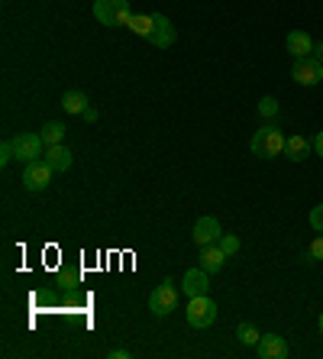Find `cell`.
Listing matches in <instances>:
<instances>
[{"instance_id": "1", "label": "cell", "mask_w": 323, "mask_h": 359, "mask_svg": "<svg viewBox=\"0 0 323 359\" xmlns=\"http://www.w3.org/2000/svg\"><path fill=\"white\" fill-rule=\"evenodd\" d=\"M94 17L104 26H130L133 20V7L130 0H94Z\"/></svg>"}, {"instance_id": "2", "label": "cell", "mask_w": 323, "mask_h": 359, "mask_svg": "<svg viewBox=\"0 0 323 359\" xmlns=\"http://www.w3.org/2000/svg\"><path fill=\"white\" fill-rule=\"evenodd\" d=\"M284 136L278 126L266 123L262 130H256V136H252V152H256L259 159H275V156H282L284 152Z\"/></svg>"}, {"instance_id": "3", "label": "cell", "mask_w": 323, "mask_h": 359, "mask_svg": "<svg viewBox=\"0 0 323 359\" xmlns=\"http://www.w3.org/2000/svg\"><path fill=\"white\" fill-rule=\"evenodd\" d=\"M184 318H188V324L194 327V330H204V327H210L217 320V304L207 294H198V298H191Z\"/></svg>"}, {"instance_id": "4", "label": "cell", "mask_w": 323, "mask_h": 359, "mask_svg": "<svg viewBox=\"0 0 323 359\" xmlns=\"http://www.w3.org/2000/svg\"><path fill=\"white\" fill-rule=\"evenodd\" d=\"M174 308H178V288H174L172 278H165V282L149 294V311L156 318H165V314H172Z\"/></svg>"}, {"instance_id": "5", "label": "cell", "mask_w": 323, "mask_h": 359, "mask_svg": "<svg viewBox=\"0 0 323 359\" xmlns=\"http://www.w3.org/2000/svg\"><path fill=\"white\" fill-rule=\"evenodd\" d=\"M13 152H17V159L23 162V165H29V162L46 156V140H42L39 133H20L17 140H13Z\"/></svg>"}, {"instance_id": "6", "label": "cell", "mask_w": 323, "mask_h": 359, "mask_svg": "<svg viewBox=\"0 0 323 359\" xmlns=\"http://www.w3.org/2000/svg\"><path fill=\"white\" fill-rule=\"evenodd\" d=\"M52 182V168L46 159H36L23 168V188L26 191H46Z\"/></svg>"}, {"instance_id": "7", "label": "cell", "mask_w": 323, "mask_h": 359, "mask_svg": "<svg viewBox=\"0 0 323 359\" xmlns=\"http://www.w3.org/2000/svg\"><path fill=\"white\" fill-rule=\"evenodd\" d=\"M291 78L304 88H314V84L323 81V62H317L314 55H307V59H294V72Z\"/></svg>"}, {"instance_id": "8", "label": "cell", "mask_w": 323, "mask_h": 359, "mask_svg": "<svg viewBox=\"0 0 323 359\" xmlns=\"http://www.w3.org/2000/svg\"><path fill=\"white\" fill-rule=\"evenodd\" d=\"M152 36H149V42L156 46V49H168V46H174V26H172V20L165 17V13H152Z\"/></svg>"}, {"instance_id": "9", "label": "cell", "mask_w": 323, "mask_h": 359, "mask_svg": "<svg viewBox=\"0 0 323 359\" xmlns=\"http://www.w3.org/2000/svg\"><path fill=\"white\" fill-rule=\"evenodd\" d=\"M207 276L210 272H204V269H188L184 272V278H181V292L188 294V298H198V294H207V288H210V282H207Z\"/></svg>"}, {"instance_id": "10", "label": "cell", "mask_w": 323, "mask_h": 359, "mask_svg": "<svg viewBox=\"0 0 323 359\" xmlns=\"http://www.w3.org/2000/svg\"><path fill=\"white\" fill-rule=\"evenodd\" d=\"M256 353L262 359H284L288 356V343L278 334H262V340L256 343Z\"/></svg>"}, {"instance_id": "11", "label": "cell", "mask_w": 323, "mask_h": 359, "mask_svg": "<svg viewBox=\"0 0 323 359\" xmlns=\"http://www.w3.org/2000/svg\"><path fill=\"white\" fill-rule=\"evenodd\" d=\"M224 236V230H220V220L217 217H200L198 224H194V243L198 246H210V243H217Z\"/></svg>"}, {"instance_id": "12", "label": "cell", "mask_w": 323, "mask_h": 359, "mask_svg": "<svg viewBox=\"0 0 323 359\" xmlns=\"http://www.w3.org/2000/svg\"><path fill=\"white\" fill-rule=\"evenodd\" d=\"M284 46H288V52L294 55V59H307V55H314V39H310L304 29H291L288 39H284Z\"/></svg>"}, {"instance_id": "13", "label": "cell", "mask_w": 323, "mask_h": 359, "mask_svg": "<svg viewBox=\"0 0 323 359\" xmlns=\"http://www.w3.org/2000/svg\"><path fill=\"white\" fill-rule=\"evenodd\" d=\"M224 266H226V252H224V246H220V243H210V246H204V250H200V269H204V272H210V276H214V272H220Z\"/></svg>"}, {"instance_id": "14", "label": "cell", "mask_w": 323, "mask_h": 359, "mask_svg": "<svg viewBox=\"0 0 323 359\" xmlns=\"http://www.w3.org/2000/svg\"><path fill=\"white\" fill-rule=\"evenodd\" d=\"M42 159L49 162L52 172H68L71 168V149H65L62 142H55V146H46V156Z\"/></svg>"}, {"instance_id": "15", "label": "cell", "mask_w": 323, "mask_h": 359, "mask_svg": "<svg viewBox=\"0 0 323 359\" xmlns=\"http://www.w3.org/2000/svg\"><path fill=\"white\" fill-rule=\"evenodd\" d=\"M310 149H314V142L304 140V136H288V142H284V156L291 162H304Z\"/></svg>"}, {"instance_id": "16", "label": "cell", "mask_w": 323, "mask_h": 359, "mask_svg": "<svg viewBox=\"0 0 323 359\" xmlns=\"http://www.w3.org/2000/svg\"><path fill=\"white\" fill-rule=\"evenodd\" d=\"M62 110H65V114H78V117H81L84 110H88V97H84V91H68L65 97H62Z\"/></svg>"}, {"instance_id": "17", "label": "cell", "mask_w": 323, "mask_h": 359, "mask_svg": "<svg viewBox=\"0 0 323 359\" xmlns=\"http://www.w3.org/2000/svg\"><path fill=\"white\" fill-rule=\"evenodd\" d=\"M39 136L46 140V146H55V142L65 140V123H55V120H52V123H46L39 130Z\"/></svg>"}, {"instance_id": "18", "label": "cell", "mask_w": 323, "mask_h": 359, "mask_svg": "<svg viewBox=\"0 0 323 359\" xmlns=\"http://www.w3.org/2000/svg\"><path fill=\"white\" fill-rule=\"evenodd\" d=\"M152 17H142V13H133V20H130V29H133L136 36H142V39H149L152 36Z\"/></svg>"}, {"instance_id": "19", "label": "cell", "mask_w": 323, "mask_h": 359, "mask_svg": "<svg viewBox=\"0 0 323 359\" xmlns=\"http://www.w3.org/2000/svg\"><path fill=\"white\" fill-rule=\"evenodd\" d=\"M236 337H240V343H246V346H256V343L262 340V334L256 330V324H240L236 327Z\"/></svg>"}, {"instance_id": "20", "label": "cell", "mask_w": 323, "mask_h": 359, "mask_svg": "<svg viewBox=\"0 0 323 359\" xmlns=\"http://www.w3.org/2000/svg\"><path fill=\"white\" fill-rule=\"evenodd\" d=\"M304 259L307 262H323V233L314 236V243H310V246H307V252H304Z\"/></svg>"}, {"instance_id": "21", "label": "cell", "mask_w": 323, "mask_h": 359, "mask_svg": "<svg viewBox=\"0 0 323 359\" xmlns=\"http://www.w3.org/2000/svg\"><path fill=\"white\" fill-rule=\"evenodd\" d=\"M217 243L224 246V252H226V256H233V252H240V236L224 233V236H220V240H217Z\"/></svg>"}, {"instance_id": "22", "label": "cell", "mask_w": 323, "mask_h": 359, "mask_svg": "<svg viewBox=\"0 0 323 359\" xmlns=\"http://www.w3.org/2000/svg\"><path fill=\"white\" fill-rule=\"evenodd\" d=\"M259 114H262V117H275V114H278V100H275V97H262V100H259Z\"/></svg>"}, {"instance_id": "23", "label": "cell", "mask_w": 323, "mask_h": 359, "mask_svg": "<svg viewBox=\"0 0 323 359\" xmlns=\"http://www.w3.org/2000/svg\"><path fill=\"white\" fill-rule=\"evenodd\" d=\"M17 159V152H13V140H7L0 146V165H10V162Z\"/></svg>"}, {"instance_id": "24", "label": "cell", "mask_w": 323, "mask_h": 359, "mask_svg": "<svg viewBox=\"0 0 323 359\" xmlns=\"http://www.w3.org/2000/svg\"><path fill=\"white\" fill-rule=\"evenodd\" d=\"M310 226H314L317 233H323V204H317V208L310 210Z\"/></svg>"}, {"instance_id": "25", "label": "cell", "mask_w": 323, "mask_h": 359, "mask_svg": "<svg viewBox=\"0 0 323 359\" xmlns=\"http://www.w3.org/2000/svg\"><path fill=\"white\" fill-rule=\"evenodd\" d=\"M314 152H317V156H320V159H323V130L314 136Z\"/></svg>"}, {"instance_id": "26", "label": "cell", "mask_w": 323, "mask_h": 359, "mask_svg": "<svg viewBox=\"0 0 323 359\" xmlns=\"http://www.w3.org/2000/svg\"><path fill=\"white\" fill-rule=\"evenodd\" d=\"M81 117L88 120V123H97V110H94V107H88V110H84V114H81Z\"/></svg>"}, {"instance_id": "27", "label": "cell", "mask_w": 323, "mask_h": 359, "mask_svg": "<svg viewBox=\"0 0 323 359\" xmlns=\"http://www.w3.org/2000/svg\"><path fill=\"white\" fill-rule=\"evenodd\" d=\"M107 356H110V359H130V350H110Z\"/></svg>"}, {"instance_id": "28", "label": "cell", "mask_w": 323, "mask_h": 359, "mask_svg": "<svg viewBox=\"0 0 323 359\" xmlns=\"http://www.w3.org/2000/svg\"><path fill=\"white\" fill-rule=\"evenodd\" d=\"M314 59L323 62V42H320V46H314Z\"/></svg>"}, {"instance_id": "29", "label": "cell", "mask_w": 323, "mask_h": 359, "mask_svg": "<svg viewBox=\"0 0 323 359\" xmlns=\"http://www.w3.org/2000/svg\"><path fill=\"white\" fill-rule=\"evenodd\" d=\"M320 334H323V314H320Z\"/></svg>"}]
</instances>
